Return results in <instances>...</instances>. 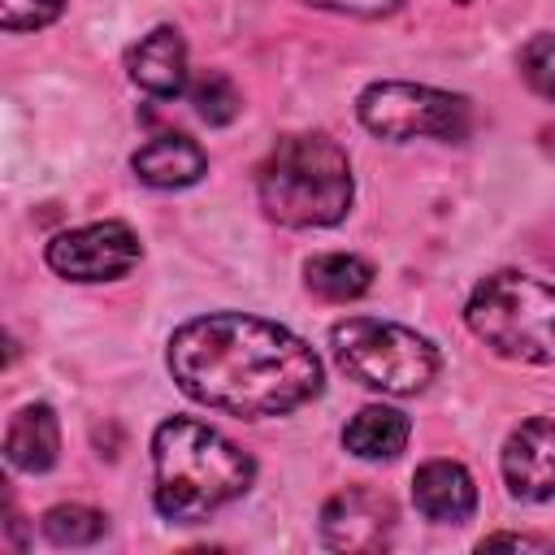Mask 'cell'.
<instances>
[{
  "instance_id": "6",
  "label": "cell",
  "mask_w": 555,
  "mask_h": 555,
  "mask_svg": "<svg viewBox=\"0 0 555 555\" xmlns=\"http://www.w3.org/2000/svg\"><path fill=\"white\" fill-rule=\"evenodd\" d=\"M356 117L369 134L403 143V139H464L468 134V100L425 87V82H373L356 100Z\"/></svg>"
},
{
  "instance_id": "2",
  "label": "cell",
  "mask_w": 555,
  "mask_h": 555,
  "mask_svg": "<svg viewBox=\"0 0 555 555\" xmlns=\"http://www.w3.org/2000/svg\"><path fill=\"white\" fill-rule=\"evenodd\" d=\"M152 468H156V512L173 525L208 520L217 507L247 494L256 464L243 447L217 434L204 421L173 416L152 434Z\"/></svg>"
},
{
  "instance_id": "4",
  "label": "cell",
  "mask_w": 555,
  "mask_h": 555,
  "mask_svg": "<svg viewBox=\"0 0 555 555\" xmlns=\"http://www.w3.org/2000/svg\"><path fill=\"white\" fill-rule=\"evenodd\" d=\"M468 330L499 356L525 364H555V286L499 269L481 278L464 308Z\"/></svg>"
},
{
  "instance_id": "1",
  "label": "cell",
  "mask_w": 555,
  "mask_h": 555,
  "mask_svg": "<svg viewBox=\"0 0 555 555\" xmlns=\"http://www.w3.org/2000/svg\"><path fill=\"white\" fill-rule=\"evenodd\" d=\"M169 373L204 408L260 421L304 408L321 390L317 351L278 321L208 312L173 330Z\"/></svg>"
},
{
  "instance_id": "7",
  "label": "cell",
  "mask_w": 555,
  "mask_h": 555,
  "mask_svg": "<svg viewBox=\"0 0 555 555\" xmlns=\"http://www.w3.org/2000/svg\"><path fill=\"white\" fill-rule=\"evenodd\" d=\"M143 247L126 221H91L48 243V269L69 282H117L139 264Z\"/></svg>"
},
{
  "instance_id": "14",
  "label": "cell",
  "mask_w": 555,
  "mask_h": 555,
  "mask_svg": "<svg viewBox=\"0 0 555 555\" xmlns=\"http://www.w3.org/2000/svg\"><path fill=\"white\" fill-rule=\"evenodd\" d=\"M343 447L360 460H395L408 447V416L382 403L360 408L343 429Z\"/></svg>"
},
{
  "instance_id": "11",
  "label": "cell",
  "mask_w": 555,
  "mask_h": 555,
  "mask_svg": "<svg viewBox=\"0 0 555 555\" xmlns=\"http://www.w3.org/2000/svg\"><path fill=\"white\" fill-rule=\"evenodd\" d=\"M130 78L156 100L182 95L186 91V43H182V35L173 26L147 30L130 52Z\"/></svg>"
},
{
  "instance_id": "17",
  "label": "cell",
  "mask_w": 555,
  "mask_h": 555,
  "mask_svg": "<svg viewBox=\"0 0 555 555\" xmlns=\"http://www.w3.org/2000/svg\"><path fill=\"white\" fill-rule=\"evenodd\" d=\"M191 104H195V113H199L208 126H230V121L238 117V108H243V95H238V87H234L221 69H208V74L195 78Z\"/></svg>"
},
{
  "instance_id": "22",
  "label": "cell",
  "mask_w": 555,
  "mask_h": 555,
  "mask_svg": "<svg viewBox=\"0 0 555 555\" xmlns=\"http://www.w3.org/2000/svg\"><path fill=\"white\" fill-rule=\"evenodd\" d=\"M460 4H464V0H460Z\"/></svg>"
},
{
  "instance_id": "8",
  "label": "cell",
  "mask_w": 555,
  "mask_h": 555,
  "mask_svg": "<svg viewBox=\"0 0 555 555\" xmlns=\"http://www.w3.org/2000/svg\"><path fill=\"white\" fill-rule=\"evenodd\" d=\"M395 533V503L377 490L347 486L321 507V538L334 551H377Z\"/></svg>"
},
{
  "instance_id": "13",
  "label": "cell",
  "mask_w": 555,
  "mask_h": 555,
  "mask_svg": "<svg viewBox=\"0 0 555 555\" xmlns=\"http://www.w3.org/2000/svg\"><path fill=\"white\" fill-rule=\"evenodd\" d=\"M61 455V425L48 403H26L4 434V460L22 473H48Z\"/></svg>"
},
{
  "instance_id": "16",
  "label": "cell",
  "mask_w": 555,
  "mask_h": 555,
  "mask_svg": "<svg viewBox=\"0 0 555 555\" xmlns=\"http://www.w3.org/2000/svg\"><path fill=\"white\" fill-rule=\"evenodd\" d=\"M39 525L56 546H91L108 529V520L95 507H82V503H56V507L43 512Z\"/></svg>"
},
{
  "instance_id": "19",
  "label": "cell",
  "mask_w": 555,
  "mask_h": 555,
  "mask_svg": "<svg viewBox=\"0 0 555 555\" xmlns=\"http://www.w3.org/2000/svg\"><path fill=\"white\" fill-rule=\"evenodd\" d=\"M525 74L542 95L555 100V35H542L525 48Z\"/></svg>"
},
{
  "instance_id": "18",
  "label": "cell",
  "mask_w": 555,
  "mask_h": 555,
  "mask_svg": "<svg viewBox=\"0 0 555 555\" xmlns=\"http://www.w3.org/2000/svg\"><path fill=\"white\" fill-rule=\"evenodd\" d=\"M61 9H65V0H0V26L4 30H39Z\"/></svg>"
},
{
  "instance_id": "3",
  "label": "cell",
  "mask_w": 555,
  "mask_h": 555,
  "mask_svg": "<svg viewBox=\"0 0 555 555\" xmlns=\"http://www.w3.org/2000/svg\"><path fill=\"white\" fill-rule=\"evenodd\" d=\"M256 191L278 225H334L351 208V160L330 134H282L256 173Z\"/></svg>"
},
{
  "instance_id": "20",
  "label": "cell",
  "mask_w": 555,
  "mask_h": 555,
  "mask_svg": "<svg viewBox=\"0 0 555 555\" xmlns=\"http://www.w3.org/2000/svg\"><path fill=\"white\" fill-rule=\"evenodd\" d=\"M317 9H334V13H351V17H386L399 9V0H304Z\"/></svg>"
},
{
  "instance_id": "5",
  "label": "cell",
  "mask_w": 555,
  "mask_h": 555,
  "mask_svg": "<svg viewBox=\"0 0 555 555\" xmlns=\"http://www.w3.org/2000/svg\"><path fill=\"white\" fill-rule=\"evenodd\" d=\"M338 369L382 395H416L438 373V351L408 325L382 317H347L330 330Z\"/></svg>"
},
{
  "instance_id": "9",
  "label": "cell",
  "mask_w": 555,
  "mask_h": 555,
  "mask_svg": "<svg viewBox=\"0 0 555 555\" xmlns=\"http://www.w3.org/2000/svg\"><path fill=\"white\" fill-rule=\"evenodd\" d=\"M499 468L516 499H525V503L555 499V421L533 416V421L516 425L503 442Z\"/></svg>"
},
{
  "instance_id": "10",
  "label": "cell",
  "mask_w": 555,
  "mask_h": 555,
  "mask_svg": "<svg viewBox=\"0 0 555 555\" xmlns=\"http://www.w3.org/2000/svg\"><path fill=\"white\" fill-rule=\"evenodd\" d=\"M412 503L434 525H464L477 507V486L464 464L455 460H429L412 477Z\"/></svg>"
},
{
  "instance_id": "15",
  "label": "cell",
  "mask_w": 555,
  "mask_h": 555,
  "mask_svg": "<svg viewBox=\"0 0 555 555\" xmlns=\"http://www.w3.org/2000/svg\"><path fill=\"white\" fill-rule=\"evenodd\" d=\"M304 282L312 295H321L330 304H347L373 286V264L351 251H321L304 264Z\"/></svg>"
},
{
  "instance_id": "12",
  "label": "cell",
  "mask_w": 555,
  "mask_h": 555,
  "mask_svg": "<svg viewBox=\"0 0 555 555\" xmlns=\"http://www.w3.org/2000/svg\"><path fill=\"white\" fill-rule=\"evenodd\" d=\"M130 169L139 182L147 186H160V191H173V186H191L204 178L208 169V156L195 139L186 134H156L147 139L134 156H130Z\"/></svg>"
},
{
  "instance_id": "21",
  "label": "cell",
  "mask_w": 555,
  "mask_h": 555,
  "mask_svg": "<svg viewBox=\"0 0 555 555\" xmlns=\"http://www.w3.org/2000/svg\"><path fill=\"white\" fill-rule=\"evenodd\" d=\"M494 546H516V551H546L551 542H546V538H529V533H490V538H481V551H494Z\"/></svg>"
}]
</instances>
